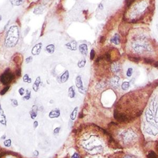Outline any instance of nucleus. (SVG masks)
<instances>
[{"instance_id": "nucleus-1", "label": "nucleus", "mask_w": 158, "mask_h": 158, "mask_svg": "<svg viewBox=\"0 0 158 158\" xmlns=\"http://www.w3.org/2000/svg\"><path fill=\"white\" fill-rule=\"evenodd\" d=\"M20 38V31L17 25H12L8 29L5 39V45L6 48H12L16 46Z\"/></svg>"}, {"instance_id": "nucleus-2", "label": "nucleus", "mask_w": 158, "mask_h": 158, "mask_svg": "<svg viewBox=\"0 0 158 158\" xmlns=\"http://www.w3.org/2000/svg\"><path fill=\"white\" fill-rule=\"evenodd\" d=\"M14 78V75L9 69H7L0 76V82L4 85H8Z\"/></svg>"}, {"instance_id": "nucleus-3", "label": "nucleus", "mask_w": 158, "mask_h": 158, "mask_svg": "<svg viewBox=\"0 0 158 158\" xmlns=\"http://www.w3.org/2000/svg\"><path fill=\"white\" fill-rule=\"evenodd\" d=\"M120 136H121V138H122L123 141L128 144L131 141H134L135 139V137H137L135 133L131 130H125Z\"/></svg>"}, {"instance_id": "nucleus-4", "label": "nucleus", "mask_w": 158, "mask_h": 158, "mask_svg": "<svg viewBox=\"0 0 158 158\" xmlns=\"http://www.w3.org/2000/svg\"><path fill=\"white\" fill-rule=\"evenodd\" d=\"M145 131L147 134L152 135H156L158 133V126L153 123H149L145 128Z\"/></svg>"}, {"instance_id": "nucleus-5", "label": "nucleus", "mask_w": 158, "mask_h": 158, "mask_svg": "<svg viewBox=\"0 0 158 158\" xmlns=\"http://www.w3.org/2000/svg\"><path fill=\"white\" fill-rule=\"evenodd\" d=\"M134 48L135 51L140 52V51H151V49H149V45L145 43H135L134 46Z\"/></svg>"}, {"instance_id": "nucleus-6", "label": "nucleus", "mask_w": 158, "mask_h": 158, "mask_svg": "<svg viewBox=\"0 0 158 158\" xmlns=\"http://www.w3.org/2000/svg\"><path fill=\"white\" fill-rule=\"evenodd\" d=\"M75 85L78 89L79 92L80 93H84L85 91V88L84 87V84H83V81L82 77L80 75L77 76L75 78Z\"/></svg>"}, {"instance_id": "nucleus-7", "label": "nucleus", "mask_w": 158, "mask_h": 158, "mask_svg": "<svg viewBox=\"0 0 158 158\" xmlns=\"http://www.w3.org/2000/svg\"><path fill=\"white\" fill-rule=\"evenodd\" d=\"M43 47V43L41 42H39L34 46L31 50V53L33 56H37L39 55L41 52V49Z\"/></svg>"}, {"instance_id": "nucleus-8", "label": "nucleus", "mask_w": 158, "mask_h": 158, "mask_svg": "<svg viewBox=\"0 0 158 158\" xmlns=\"http://www.w3.org/2000/svg\"><path fill=\"white\" fill-rule=\"evenodd\" d=\"M119 83H120V78L118 76H114L109 81L110 85L114 89H117L119 88Z\"/></svg>"}, {"instance_id": "nucleus-9", "label": "nucleus", "mask_w": 158, "mask_h": 158, "mask_svg": "<svg viewBox=\"0 0 158 158\" xmlns=\"http://www.w3.org/2000/svg\"><path fill=\"white\" fill-rule=\"evenodd\" d=\"M66 48L69 49V50L75 51L77 50V42L75 40H72L70 42L67 43V44L65 45Z\"/></svg>"}, {"instance_id": "nucleus-10", "label": "nucleus", "mask_w": 158, "mask_h": 158, "mask_svg": "<svg viewBox=\"0 0 158 158\" xmlns=\"http://www.w3.org/2000/svg\"><path fill=\"white\" fill-rule=\"evenodd\" d=\"M78 49L80 51V53L83 55V56H87V54H88V45L86 43H82L80 44L78 46Z\"/></svg>"}, {"instance_id": "nucleus-11", "label": "nucleus", "mask_w": 158, "mask_h": 158, "mask_svg": "<svg viewBox=\"0 0 158 158\" xmlns=\"http://www.w3.org/2000/svg\"><path fill=\"white\" fill-rule=\"evenodd\" d=\"M0 123L3 125H6L7 124L6 116L1 104H0Z\"/></svg>"}, {"instance_id": "nucleus-12", "label": "nucleus", "mask_w": 158, "mask_h": 158, "mask_svg": "<svg viewBox=\"0 0 158 158\" xmlns=\"http://www.w3.org/2000/svg\"><path fill=\"white\" fill-rule=\"evenodd\" d=\"M60 116V110L59 109H54L49 114V117L51 119L57 118Z\"/></svg>"}, {"instance_id": "nucleus-13", "label": "nucleus", "mask_w": 158, "mask_h": 158, "mask_svg": "<svg viewBox=\"0 0 158 158\" xmlns=\"http://www.w3.org/2000/svg\"><path fill=\"white\" fill-rule=\"evenodd\" d=\"M111 43L115 45H119L120 42V38L119 34H116L114 35V36L111 38Z\"/></svg>"}, {"instance_id": "nucleus-14", "label": "nucleus", "mask_w": 158, "mask_h": 158, "mask_svg": "<svg viewBox=\"0 0 158 158\" xmlns=\"http://www.w3.org/2000/svg\"><path fill=\"white\" fill-rule=\"evenodd\" d=\"M55 50H56V47L54 44H49L45 47V51L46 52H48L49 55H52L55 52Z\"/></svg>"}, {"instance_id": "nucleus-15", "label": "nucleus", "mask_w": 158, "mask_h": 158, "mask_svg": "<svg viewBox=\"0 0 158 158\" xmlns=\"http://www.w3.org/2000/svg\"><path fill=\"white\" fill-rule=\"evenodd\" d=\"M40 84H41V78H40V77L39 76V77H38L37 78L35 79L34 84H33V87H32L33 90H34L35 92L38 91V90H39Z\"/></svg>"}, {"instance_id": "nucleus-16", "label": "nucleus", "mask_w": 158, "mask_h": 158, "mask_svg": "<svg viewBox=\"0 0 158 158\" xmlns=\"http://www.w3.org/2000/svg\"><path fill=\"white\" fill-rule=\"evenodd\" d=\"M69 70H66L62 74L61 76L60 77V81L61 82L64 84V83H66V82L69 80Z\"/></svg>"}, {"instance_id": "nucleus-17", "label": "nucleus", "mask_w": 158, "mask_h": 158, "mask_svg": "<svg viewBox=\"0 0 158 158\" xmlns=\"http://www.w3.org/2000/svg\"><path fill=\"white\" fill-rule=\"evenodd\" d=\"M112 70H113V73H117L121 70V66H120V64L117 63V62H115L112 65Z\"/></svg>"}, {"instance_id": "nucleus-18", "label": "nucleus", "mask_w": 158, "mask_h": 158, "mask_svg": "<svg viewBox=\"0 0 158 158\" xmlns=\"http://www.w3.org/2000/svg\"><path fill=\"white\" fill-rule=\"evenodd\" d=\"M37 110H38V109H37V107L35 105H34V106H33L32 109L30 112V116L32 119H35L37 117Z\"/></svg>"}, {"instance_id": "nucleus-19", "label": "nucleus", "mask_w": 158, "mask_h": 158, "mask_svg": "<svg viewBox=\"0 0 158 158\" xmlns=\"http://www.w3.org/2000/svg\"><path fill=\"white\" fill-rule=\"evenodd\" d=\"M68 93H69V96L70 98H73L75 96V89L74 86H71L69 88L68 90Z\"/></svg>"}, {"instance_id": "nucleus-20", "label": "nucleus", "mask_w": 158, "mask_h": 158, "mask_svg": "<svg viewBox=\"0 0 158 158\" xmlns=\"http://www.w3.org/2000/svg\"><path fill=\"white\" fill-rule=\"evenodd\" d=\"M43 11V8L41 6H38L36 7V8L34 9V14L36 15H39V14H42Z\"/></svg>"}, {"instance_id": "nucleus-21", "label": "nucleus", "mask_w": 158, "mask_h": 158, "mask_svg": "<svg viewBox=\"0 0 158 158\" xmlns=\"http://www.w3.org/2000/svg\"><path fill=\"white\" fill-rule=\"evenodd\" d=\"M77 111H78V108L76 107L74 108V109L72 111L71 114L70 115V119L71 120H74L77 117Z\"/></svg>"}, {"instance_id": "nucleus-22", "label": "nucleus", "mask_w": 158, "mask_h": 158, "mask_svg": "<svg viewBox=\"0 0 158 158\" xmlns=\"http://www.w3.org/2000/svg\"><path fill=\"white\" fill-rule=\"evenodd\" d=\"M23 56L20 55V54H17V56H16L14 58L13 61L16 62V64H20L23 61Z\"/></svg>"}, {"instance_id": "nucleus-23", "label": "nucleus", "mask_w": 158, "mask_h": 158, "mask_svg": "<svg viewBox=\"0 0 158 158\" xmlns=\"http://www.w3.org/2000/svg\"><path fill=\"white\" fill-rule=\"evenodd\" d=\"M11 4L13 6H19L23 3V0H9Z\"/></svg>"}, {"instance_id": "nucleus-24", "label": "nucleus", "mask_w": 158, "mask_h": 158, "mask_svg": "<svg viewBox=\"0 0 158 158\" xmlns=\"http://www.w3.org/2000/svg\"><path fill=\"white\" fill-rule=\"evenodd\" d=\"M86 63H87V61H86L85 58H84V59H81V60H80L78 62V63H77V66H78L79 68H83L85 66Z\"/></svg>"}, {"instance_id": "nucleus-25", "label": "nucleus", "mask_w": 158, "mask_h": 158, "mask_svg": "<svg viewBox=\"0 0 158 158\" xmlns=\"http://www.w3.org/2000/svg\"><path fill=\"white\" fill-rule=\"evenodd\" d=\"M130 85V82H124L122 83V84L121 85L122 89L124 91L127 90L129 88Z\"/></svg>"}, {"instance_id": "nucleus-26", "label": "nucleus", "mask_w": 158, "mask_h": 158, "mask_svg": "<svg viewBox=\"0 0 158 158\" xmlns=\"http://www.w3.org/2000/svg\"><path fill=\"white\" fill-rule=\"evenodd\" d=\"M23 81L25 83H28L30 84L32 82V79L30 77L29 74H25L23 77Z\"/></svg>"}, {"instance_id": "nucleus-27", "label": "nucleus", "mask_w": 158, "mask_h": 158, "mask_svg": "<svg viewBox=\"0 0 158 158\" xmlns=\"http://www.w3.org/2000/svg\"><path fill=\"white\" fill-rule=\"evenodd\" d=\"M147 158H158V156L154 152L151 151L148 152V155H147Z\"/></svg>"}, {"instance_id": "nucleus-28", "label": "nucleus", "mask_w": 158, "mask_h": 158, "mask_svg": "<svg viewBox=\"0 0 158 158\" xmlns=\"http://www.w3.org/2000/svg\"><path fill=\"white\" fill-rule=\"evenodd\" d=\"M30 96H31V91L27 89L26 90V95L23 97V99L24 100H29L30 98Z\"/></svg>"}, {"instance_id": "nucleus-29", "label": "nucleus", "mask_w": 158, "mask_h": 158, "mask_svg": "<svg viewBox=\"0 0 158 158\" xmlns=\"http://www.w3.org/2000/svg\"><path fill=\"white\" fill-rule=\"evenodd\" d=\"M9 88H10V86L9 85H7L6 86V87H5V88H3V89L1 91H0V95H4L6 94V93L8 91V90H9Z\"/></svg>"}, {"instance_id": "nucleus-30", "label": "nucleus", "mask_w": 158, "mask_h": 158, "mask_svg": "<svg viewBox=\"0 0 158 158\" xmlns=\"http://www.w3.org/2000/svg\"><path fill=\"white\" fill-rule=\"evenodd\" d=\"M95 55H96V52H95V49H92L90 51V60H93L95 59Z\"/></svg>"}, {"instance_id": "nucleus-31", "label": "nucleus", "mask_w": 158, "mask_h": 158, "mask_svg": "<svg viewBox=\"0 0 158 158\" xmlns=\"http://www.w3.org/2000/svg\"><path fill=\"white\" fill-rule=\"evenodd\" d=\"M133 69L131 67H129L128 68L127 70V73H126V75L128 77H130L131 75H132V73H133Z\"/></svg>"}, {"instance_id": "nucleus-32", "label": "nucleus", "mask_w": 158, "mask_h": 158, "mask_svg": "<svg viewBox=\"0 0 158 158\" xmlns=\"http://www.w3.org/2000/svg\"><path fill=\"white\" fill-rule=\"evenodd\" d=\"M4 145L6 147H9L11 146V139H8L4 141Z\"/></svg>"}, {"instance_id": "nucleus-33", "label": "nucleus", "mask_w": 158, "mask_h": 158, "mask_svg": "<svg viewBox=\"0 0 158 158\" xmlns=\"http://www.w3.org/2000/svg\"><path fill=\"white\" fill-rule=\"evenodd\" d=\"M11 101L12 106H14V107H16V106H18V102H17V99H11Z\"/></svg>"}, {"instance_id": "nucleus-34", "label": "nucleus", "mask_w": 158, "mask_h": 158, "mask_svg": "<svg viewBox=\"0 0 158 158\" xmlns=\"http://www.w3.org/2000/svg\"><path fill=\"white\" fill-rule=\"evenodd\" d=\"M18 91H19V93L20 94V96H23V95H25V89L23 88V87L19 88Z\"/></svg>"}, {"instance_id": "nucleus-35", "label": "nucleus", "mask_w": 158, "mask_h": 158, "mask_svg": "<svg viewBox=\"0 0 158 158\" xmlns=\"http://www.w3.org/2000/svg\"><path fill=\"white\" fill-rule=\"evenodd\" d=\"M46 22H45L43 23V24L42 25V28H41V34H40V37H41V36L43 35L44 34V32H45V29L46 28Z\"/></svg>"}, {"instance_id": "nucleus-36", "label": "nucleus", "mask_w": 158, "mask_h": 158, "mask_svg": "<svg viewBox=\"0 0 158 158\" xmlns=\"http://www.w3.org/2000/svg\"><path fill=\"white\" fill-rule=\"evenodd\" d=\"M32 61H33V58H32V56H29L28 58H27L25 59V63L26 64H29V63H30V62H32Z\"/></svg>"}, {"instance_id": "nucleus-37", "label": "nucleus", "mask_w": 158, "mask_h": 158, "mask_svg": "<svg viewBox=\"0 0 158 158\" xmlns=\"http://www.w3.org/2000/svg\"><path fill=\"white\" fill-rule=\"evenodd\" d=\"M60 129H61V127H57V128H55V129L54 130V134H55V135H58V134L59 133Z\"/></svg>"}, {"instance_id": "nucleus-38", "label": "nucleus", "mask_w": 158, "mask_h": 158, "mask_svg": "<svg viewBox=\"0 0 158 158\" xmlns=\"http://www.w3.org/2000/svg\"><path fill=\"white\" fill-rule=\"evenodd\" d=\"M16 75L17 77H20L21 75V69H18L17 70H16Z\"/></svg>"}, {"instance_id": "nucleus-39", "label": "nucleus", "mask_w": 158, "mask_h": 158, "mask_svg": "<svg viewBox=\"0 0 158 158\" xmlns=\"http://www.w3.org/2000/svg\"><path fill=\"white\" fill-rule=\"evenodd\" d=\"M123 158H137L136 156H134V155H131V154H127L126 156H125Z\"/></svg>"}, {"instance_id": "nucleus-40", "label": "nucleus", "mask_w": 158, "mask_h": 158, "mask_svg": "<svg viewBox=\"0 0 158 158\" xmlns=\"http://www.w3.org/2000/svg\"><path fill=\"white\" fill-rule=\"evenodd\" d=\"M71 158H80V155L77 152H75L72 156Z\"/></svg>"}, {"instance_id": "nucleus-41", "label": "nucleus", "mask_w": 158, "mask_h": 158, "mask_svg": "<svg viewBox=\"0 0 158 158\" xmlns=\"http://www.w3.org/2000/svg\"><path fill=\"white\" fill-rule=\"evenodd\" d=\"M104 39H105L104 37H103V36H102V37H101L100 40H99V42H100L101 43H103L104 42V41H105Z\"/></svg>"}, {"instance_id": "nucleus-42", "label": "nucleus", "mask_w": 158, "mask_h": 158, "mask_svg": "<svg viewBox=\"0 0 158 158\" xmlns=\"http://www.w3.org/2000/svg\"><path fill=\"white\" fill-rule=\"evenodd\" d=\"M38 126V121H35L34 123V127L35 128H37V127Z\"/></svg>"}, {"instance_id": "nucleus-43", "label": "nucleus", "mask_w": 158, "mask_h": 158, "mask_svg": "<svg viewBox=\"0 0 158 158\" xmlns=\"http://www.w3.org/2000/svg\"><path fill=\"white\" fill-rule=\"evenodd\" d=\"M98 8H99V9H100V10H102V9H104V7H103V5H102V3H100L99 5H98Z\"/></svg>"}, {"instance_id": "nucleus-44", "label": "nucleus", "mask_w": 158, "mask_h": 158, "mask_svg": "<svg viewBox=\"0 0 158 158\" xmlns=\"http://www.w3.org/2000/svg\"><path fill=\"white\" fill-rule=\"evenodd\" d=\"M145 62H146V63H148V64H151L152 62V61H151L149 59H145Z\"/></svg>"}, {"instance_id": "nucleus-45", "label": "nucleus", "mask_w": 158, "mask_h": 158, "mask_svg": "<svg viewBox=\"0 0 158 158\" xmlns=\"http://www.w3.org/2000/svg\"><path fill=\"white\" fill-rule=\"evenodd\" d=\"M33 154H34V156H38V151H35L34 152V153H33Z\"/></svg>"}, {"instance_id": "nucleus-46", "label": "nucleus", "mask_w": 158, "mask_h": 158, "mask_svg": "<svg viewBox=\"0 0 158 158\" xmlns=\"http://www.w3.org/2000/svg\"><path fill=\"white\" fill-rule=\"evenodd\" d=\"M1 20H2V16H1V15H0V22L1 21Z\"/></svg>"}]
</instances>
